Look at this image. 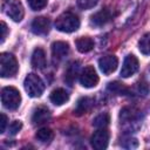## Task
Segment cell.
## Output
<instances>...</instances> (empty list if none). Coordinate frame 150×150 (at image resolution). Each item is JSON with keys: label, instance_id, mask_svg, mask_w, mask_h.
Segmentation results:
<instances>
[{"label": "cell", "instance_id": "23", "mask_svg": "<svg viewBox=\"0 0 150 150\" xmlns=\"http://www.w3.org/2000/svg\"><path fill=\"white\" fill-rule=\"evenodd\" d=\"M108 89L111 90L112 93L115 94H118V95H127L129 93V89L123 84V83H120L117 81L115 82H110L108 84Z\"/></svg>", "mask_w": 150, "mask_h": 150}, {"label": "cell", "instance_id": "27", "mask_svg": "<svg viewBox=\"0 0 150 150\" xmlns=\"http://www.w3.org/2000/svg\"><path fill=\"white\" fill-rule=\"evenodd\" d=\"M122 146L124 148H128V149H134V148H137L138 146V142L136 138L134 137H128L124 139V142L122 143Z\"/></svg>", "mask_w": 150, "mask_h": 150}, {"label": "cell", "instance_id": "4", "mask_svg": "<svg viewBox=\"0 0 150 150\" xmlns=\"http://www.w3.org/2000/svg\"><path fill=\"white\" fill-rule=\"evenodd\" d=\"M25 90L30 97H39L45 90L43 81L35 74H28L23 82Z\"/></svg>", "mask_w": 150, "mask_h": 150}, {"label": "cell", "instance_id": "13", "mask_svg": "<svg viewBox=\"0 0 150 150\" xmlns=\"http://www.w3.org/2000/svg\"><path fill=\"white\" fill-rule=\"evenodd\" d=\"M111 20V13L109 9H101L98 12H96L94 15H91L90 18V23L96 26V27H101L103 25H105L107 22H109Z\"/></svg>", "mask_w": 150, "mask_h": 150}, {"label": "cell", "instance_id": "21", "mask_svg": "<svg viewBox=\"0 0 150 150\" xmlns=\"http://www.w3.org/2000/svg\"><path fill=\"white\" fill-rule=\"evenodd\" d=\"M138 49L144 55H150V33L144 34L138 41Z\"/></svg>", "mask_w": 150, "mask_h": 150}, {"label": "cell", "instance_id": "22", "mask_svg": "<svg viewBox=\"0 0 150 150\" xmlns=\"http://www.w3.org/2000/svg\"><path fill=\"white\" fill-rule=\"evenodd\" d=\"M109 122H110L109 115H108L107 112H102V114L97 115V116L93 120V125H94L95 128L101 129V128H105V127L109 124Z\"/></svg>", "mask_w": 150, "mask_h": 150}, {"label": "cell", "instance_id": "26", "mask_svg": "<svg viewBox=\"0 0 150 150\" xmlns=\"http://www.w3.org/2000/svg\"><path fill=\"white\" fill-rule=\"evenodd\" d=\"M21 128H22V123L20 121H13L8 127V131L11 135H16L21 130Z\"/></svg>", "mask_w": 150, "mask_h": 150}, {"label": "cell", "instance_id": "25", "mask_svg": "<svg viewBox=\"0 0 150 150\" xmlns=\"http://www.w3.org/2000/svg\"><path fill=\"white\" fill-rule=\"evenodd\" d=\"M98 0H77V6L82 9H89L96 6Z\"/></svg>", "mask_w": 150, "mask_h": 150}, {"label": "cell", "instance_id": "11", "mask_svg": "<svg viewBox=\"0 0 150 150\" xmlns=\"http://www.w3.org/2000/svg\"><path fill=\"white\" fill-rule=\"evenodd\" d=\"M32 32L36 35H45L50 29V21L48 18L45 16H38L32 22Z\"/></svg>", "mask_w": 150, "mask_h": 150}, {"label": "cell", "instance_id": "10", "mask_svg": "<svg viewBox=\"0 0 150 150\" xmlns=\"http://www.w3.org/2000/svg\"><path fill=\"white\" fill-rule=\"evenodd\" d=\"M118 66V60L115 55H105V56H102L100 60H98V67L101 69V71L105 75H109L111 73H114L116 70Z\"/></svg>", "mask_w": 150, "mask_h": 150}, {"label": "cell", "instance_id": "30", "mask_svg": "<svg viewBox=\"0 0 150 150\" xmlns=\"http://www.w3.org/2000/svg\"><path fill=\"white\" fill-rule=\"evenodd\" d=\"M7 25L2 21L1 22V40H0V42L2 43L4 41H5V39H6V36H7Z\"/></svg>", "mask_w": 150, "mask_h": 150}, {"label": "cell", "instance_id": "1", "mask_svg": "<svg viewBox=\"0 0 150 150\" xmlns=\"http://www.w3.org/2000/svg\"><path fill=\"white\" fill-rule=\"evenodd\" d=\"M80 27V19L71 12H64L55 20V28L63 33L75 32Z\"/></svg>", "mask_w": 150, "mask_h": 150}, {"label": "cell", "instance_id": "24", "mask_svg": "<svg viewBox=\"0 0 150 150\" xmlns=\"http://www.w3.org/2000/svg\"><path fill=\"white\" fill-rule=\"evenodd\" d=\"M27 2L33 11H40L47 6L48 0H27Z\"/></svg>", "mask_w": 150, "mask_h": 150}, {"label": "cell", "instance_id": "18", "mask_svg": "<svg viewBox=\"0 0 150 150\" xmlns=\"http://www.w3.org/2000/svg\"><path fill=\"white\" fill-rule=\"evenodd\" d=\"M93 105V100L90 97H81L77 103H76V107L74 109V114L76 115H82V114H86Z\"/></svg>", "mask_w": 150, "mask_h": 150}, {"label": "cell", "instance_id": "8", "mask_svg": "<svg viewBox=\"0 0 150 150\" xmlns=\"http://www.w3.org/2000/svg\"><path fill=\"white\" fill-rule=\"evenodd\" d=\"M137 70H138V60H137V57L132 54L127 55L124 61H123L122 69H121L122 77H130Z\"/></svg>", "mask_w": 150, "mask_h": 150}, {"label": "cell", "instance_id": "5", "mask_svg": "<svg viewBox=\"0 0 150 150\" xmlns=\"http://www.w3.org/2000/svg\"><path fill=\"white\" fill-rule=\"evenodd\" d=\"M4 12L15 22H20L23 19L25 11L20 0H5L2 5Z\"/></svg>", "mask_w": 150, "mask_h": 150}, {"label": "cell", "instance_id": "7", "mask_svg": "<svg viewBox=\"0 0 150 150\" xmlns=\"http://www.w3.org/2000/svg\"><path fill=\"white\" fill-rule=\"evenodd\" d=\"M90 143H91V146L96 150L105 149L108 146V143H109V132L104 128L98 129L97 131H95L93 134Z\"/></svg>", "mask_w": 150, "mask_h": 150}, {"label": "cell", "instance_id": "15", "mask_svg": "<svg viewBox=\"0 0 150 150\" xmlns=\"http://www.w3.org/2000/svg\"><path fill=\"white\" fill-rule=\"evenodd\" d=\"M32 66L38 69H43L46 66V54L45 50L40 47L35 48L32 54Z\"/></svg>", "mask_w": 150, "mask_h": 150}, {"label": "cell", "instance_id": "20", "mask_svg": "<svg viewBox=\"0 0 150 150\" xmlns=\"http://www.w3.org/2000/svg\"><path fill=\"white\" fill-rule=\"evenodd\" d=\"M79 62H73L69 64L67 71H66V76H64V80L71 86V83L74 82V80L76 79V75L79 73Z\"/></svg>", "mask_w": 150, "mask_h": 150}, {"label": "cell", "instance_id": "29", "mask_svg": "<svg viewBox=\"0 0 150 150\" xmlns=\"http://www.w3.org/2000/svg\"><path fill=\"white\" fill-rule=\"evenodd\" d=\"M138 90L143 94V95H146L148 91H149V86L146 82H139L138 83Z\"/></svg>", "mask_w": 150, "mask_h": 150}, {"label": "cell", "instance_id": "12", "mask_svg": "<svg viewBox=\"0 0 150 150\" xmlns=\"http://www.w3.org/2000/svg\"><path fill=\"white\" fill-rule=\"evenodd\" d=\"M139 111L136 110L135 108H130V107H125L121 110L120 112V120L121 123L127 124V123H135L139 121Z\"/></svg>", "mask_w": 150, "mask_h": 150}, {"label": "cell", "instance_id": "19", "mask_svg": "<svg viewBox=\"0 0 150 150\" xmlns=\"http://www.w3.org/2000/svg\"><path fill=\"white\" fill-rule=\"evenodd\" d=\"M53 136H54V134H53L52 129H49V128H41V129H39V130L36 131V134H35V137H36L40 142H42V143H48V142H50V141L53 139Z\"/></svg>", "mask_w": 150, "mask_h": 150}, {"label": "cell", "instance_id": "17", "mask_svg": "<svg viewBox=\"0 0 150 150\" xmlns=\"http://www.w3.org/2000/svg\"><path fill=\"white\" fill-rule=\"evenodd\" d=\"M75 45H76V48L80 53H88L94 48V41L88 36L79 38L75 41Z\"/></svg>", "mask_w": 150, "mask_h": 150}, {"label": "cell", "instance_id": "16", "mask_svg": "<svg viewBox=\"0 0 150 150\" xmlns=\"http://www.w3.org/2000/svg\"><path fill=\"white\" fill-rule=\"evenodd\" d=\"M49 98L55 105H61V104H63V103H66L68 101L69 95L63 88H56V89H54L52 91Z\"/></svg>", "mask_w": 150, "mask_h": 150}, {"label": "cell", "instance_id": "6", "mask_svg": "<svg viewBox=\"0 0 150 150\" xmlns=\"http://www.w3.org/2000/svg\"><path fill=\"white\" fill-rule=\"evenodd\" d=\"M80 83L84 88H93L98 83V75L93 66H87L80 74Z\"/></svg>", "mask_w": 150, "mask_h": 150}, {"label": "cell", "instance_id": "28", "mask_svg": "<svg viewBox=\"0 0 150 150\" xmlns=\"http://www.w3.org/2000/svg\"><path fill=\"white\" fill-rule=\"evenodd\" d=\"M0 116H1V121H0V132L2 134V132L5 131V129H6V127H7L8 120H7V116H6L5 114H1Z\"/></svg>", "mask_w": 150, "mask_h": 150}, {"label": "cell", "instance_id": "14", "mask_svg": "<svg viewBox=\"0 0 150 150\" xmlns=\"http://www.w3.org/2000/svg\"><path fill=\"white\" fill-rule=\"evenodd\" d=\"M49 118H50V111L47 107H43V105L38 107L34 110L33 116H32V121L34 124H42L47 122Z\"/></svg>", "mask_w": 150, "mask_h": 150}, {"label": "cell", "instance_id": "2", "mask_svg": "<svg viewBox=\"0 0 150 150\" xmlns=\"http://www.w3.org/2000/svg\"><path fill=\"white\" fill-rule=\"evenodd\" d=\"M19 66L14 55L1 53L0 55V75L2 77H13L18 73Z\"/></svg>", "mask_w": 150, "mask_h": 150}, {"label": "cell", "instance_id": "9", "mask_svg": "<svg viewBox=\"0 0 150 150\" xmlns=\"http://www.w3.org/2000/svg\"><path fill=\"white\" fill-rule=\"evenodd\" d=\"M69 53V45L64 41H56L52 45V56L54 63L61 62Z\"/></svg>", "mask_w": 150, "mask_h": 150}, {"label": "cell", "instance_id": "3", "mask_svg": "<svg viewBox=\"0 0 150 150\" xmlns=\"http://www.w3.org/2000/svg\"><path fill=\"white\" fill-rule=\"evenodd\" d=\"M1 102L5 108H7L9 110H15L20 105L21 95L16 88L5 87L1 90Z\"/></svg>", "mask_w": 150, "mask_h": 150}]
</instances>
